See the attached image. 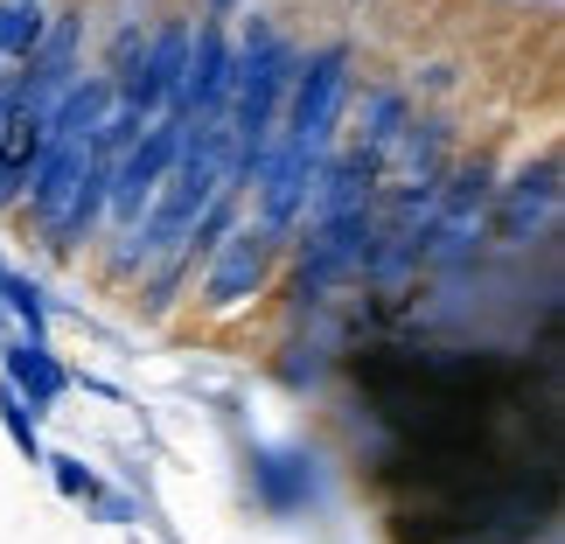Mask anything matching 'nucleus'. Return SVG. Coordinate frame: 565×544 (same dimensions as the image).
Segmentation results:
<instances>
[{"mask_svg": "<svg viewBox=\"0 0 565 544\" xmlns=\"http://www.w3.org/2000/svg\"><path fill=\"white\" fill-rule=\"evenodd\" d=\"M356 98V50L342 35L300 50V71H294V92H287V113H279V140L294 147V161L321 168L342 147V113Z\"/></svg>", "mask_w": 565, "mask_h": 544, "instance_id": "1", "label": "nucleus"}, {"mask_svg": "<svg viewBox=\"0 0 565 544\" xmlns=\"http://www.w3.org/2000/svg\"><path fill=\"white\" fill-rule=\"evenodd\" d=\"M489 203H495V161L489 154H461L440 175V203H433V224L419 237L426 279H468L475 266H482Z\"/></svg>", "mask_w": 565, "mask_h": 544, "instance_id": "2", "label": "nucleus"}, {"mask_svg": "<svg viewBox=\"0 0 565 544\" xmlns=\"http://www.w3.org/2000/svg\"><path fill=\"white\" fill-rule=\"evenodd\" d=\"M279 266H287V245H273V237L245 216V224H237L224 245L195 266V314L224 321L237 308H252V300H266L273 279H279Z\"/></svg>", "mask_w": 565, "mask_h": 544, "instance_id": "3", "label": "nucleus"}, {"mask_svg": "<svg viewBox=\"0 0 565 544\" xmlns=\"http://www.w3.org/2000/svg\"><path fill=\"white\" fill-rule=\"evenodd\" d=\"M558 210H565V168H558V147L531 154L510 182H495V203H489V245L503 252H531L558 231Z\"/></svg>", "mask_w": 565, "mask_h": 544, "instance_id": "4", "label": "nucleus"}, {"mask_svg": "<svg viewBox=\"0 0 565 544\" xmlns=\"http://www.w3.org/2000/svg\"><path fill=\"white\" fill-rule=\"evenodd\" d=\"M245 495L258 516L273 524H294V516H315L329 503V468L308 440H266L245 454Z\"/></svg>", "mask_w": 565, "mask_h": 544, "instance_id": "5", "label": "nucleus"}, {"mask_svg": "<svg viewBox=\"0 0 565 544\" xmlns=\"http://www.w3.org/2000/svg\"><path fill=\"white\" fill-rule=\"evenodd\" d=\"M189 50H195V21L189 14H161L154 29H147L140 56L119 63V71H105V77H113V105H126V113H140V119H161L168 105H175Z\"/></svg>", "mask_w": 565, "mask_h": 544, "instance_id": "6", "label": "nucleus"}, {"mask_svg": "<svg viewBox=\"0 0 565 544\" xmlns=\"http://www.w3.org/2000/svg\"><path fill=\"white\" fill-rule=\"evenodd\" d=\"M14 77V105H21V119H35L71 92V84L84 77V8H50V29H42V42L29 50V63Z\"/></svg>", "mask_w": 565, "mask_h": 544, "instance_id": "7", "label": "nucleus"}, {"mask_svg": "<svg viewBox=\"0 0 565 544\" xmlns=\"http://www.w3.org/2000/svg\"><path fill=\"white\" fill-rule=\"evenodd\" d=\"M371 231H377V210H356V216H335V224H315V231H294L287 245V266L294 279H308L315 294H350L356 273H363V252H371Z\"/></svg>", "mask_w": 565, "mask_h": 544, "instance_id": "8", "label": "nucleus"}, {"mask_svg": "<svg viewBox=\"0 0 565 544\" xmlns=\"http://www.w3.org/2000/svg\"><path fill=\"white\" fill-rule=\"evenodd\" d=\"M231 84H237V50H231V29H210L195 21V50H189V71L175 84V113L182 126H210L231 113Z\"/></svg>", "mask_w": 565, "mask_h": 544, "instance_id": "9", "label": "nucleus"}, {"mask_svg": "<svg viewBox=\"0 0 565 544\" xmlns=\"http://www.w3.org/2000/svg\"><path fill=\"white\" fill-rule=\"evenodd\" d=\"M105 189H113V154H98V147H92V168H84V182L71 189V203L35 231L42 252H50L56 266H77V258L98 245V231H105Z\"/></svg>", "mask_w": 565, "mask_h": 544, "instance_id": "10", "label": "nucleus"}, {"mask_svg": "<svg viewBox=\"0 0 565 544\" xmlns=\"http://www.w3.org/2000/svg\"><path fill=\"white\" fill-rule=\"evenodd\" d=\"M84 168H92V140L42 134L35 161H29V175H21V210H14V216H29V231H42L63 203H71V189L84 182Z\"/></svg>", "mask_w": 565, "mask_h": 544, "instance_id": "11", "label": "nucleus"}, {"mask_svg": "<svg viewBox=\"0 0 565 544\" xmlns=\"http://www.w3.org/2000/svg\"><path fill=\"white\" fill-rule=\"evenodd\" d=\"M0 384L14 391L21 405L35 412V419H50V412L71 398V370H63V356L50 350V342H21V335H0Z\"/></svg>", "mask_w": 565, "mask_h": 544, "instance_id": "12", "label": "nucleus"}, {"mask_svg": "<svg viewBox=\"0 0 565 544\" xmlns=\"http://www.w3.org/2000/svg\"><path fill=\"white\" fill-rule=\"evenodd\" d=\"M412 113H419V105H412L405 84H371V92H356L350 113H342V126H350V134H342V147H356L363 161L384 168L391 147H398V134L412 126Z\"/></svg>", "mask_w": 565, "mask_h": 544, "instance_id": "13", "label": "nucleus"}, {"mask_svg": "<svg viewBox=\"0 0 565 544\" xmlns=\"http://www.w3.org/2000/svg\"><path fill=\"white\" fill-rule=\"evenodd\" d=\"M461 161V134H454L447 113H412V126L398 134L384 161V182H440L447 168Z\"/></svg>", "mask_w": 565, "mask_h": 544, "instance_id": "14", "label": "nucleus"}, {"mask_svg": "<svg viewBox=\"0 0 565 544\" xmlns=\"http://www.w3.org/2000/svg\"><path fill=\"white\" fill-rule=\"evenodd\" d=\"M105 113H113V77L105 71H84L71 92H63L50 113H42V134H63V140H98Z\"/></svg>", "mask_w": 565, "mask_h": 544, "instance_id": "15", "label": "nucleus"}, {"mask_svg": "<svg viewBox=\"0 0 565 544\" xmlns=\"http://www.w3.org/2000/svg\"><path fill=\"white\" fill-rule=\"evenodd\" d=\"M0 314H8V329L21 342H50V294L21 266H8V258H0Z\"/></svg>", "mask_w": 565, "mask_h": 544, "instance_id": "16", "label": "nucleus"}, {"mask_svg": "<svg viewBox=\"0 0 565 544\" xmlns=\"http://www.w3.org/2000/svg\"><path fill=\"white\" fill-rule=\"evenodd\" d=\"M50 29V0H0V63H29Z\"/></svg>", "mask_w": 565, "mask_h": 544, "instance_id": "17", "label": "nucleus"}, {"mask_svg": "<svg viewBox=\"0 0 565 544\" xmlns=\"http://www.w3.org/2000/svg\"><path fill=\"white\" fill-rule=\"evenodd\" d=\"M42 468H50V482L63 503H77V510H92V495L105 489V474L84 461V454H63V447H42Z\"/></svg>", "mask_w": 565, "mask_h": 544, "instance_id": "18", "label": "nucleus"}, {"mask_svg": "<svg viewBox=\"0 0 565 544\" xmlns=\"http://www.w3.org/2000/svg\"><path fill=\"white\" fill-rule=\"evenodd\" d=\"M0 433H8V447H14L29 468H42V419H35V412L14 398L8 384H0Z\"/></svg>", "mask_w": 565, "mask_h": 544, "instance_id": "19", "label": "nucleus"}, {"mask_svg": "<svg viewBox=\"0 0 565 544\" xmlns=\"http://www.w3.org/2000/svg\"><path fill=\"white\" fill-rule=\"evenodd\" d=\"M140 42H147V21H119L113 42H105V63H98V71H119V63H134Z\"/></svg>", "mask_w": 565, "mask_h": 544, "instance_id": "20", "label": "nucleus"}, {"mask_svg": "<svg viewBox=\"0 0 565 544\" xmlns=\"http://www.w3.org/2000/svg\"><path fill=\"white\" fill-rule=\"evenodd\" d=\"M92 516H98V524H140V503L126 489H98L92 495Z\"/></svg>", "mask_w": 565, "mask_h": 544, "instance_id": "21", "label": "nucleus"}, {"mask_svg": "<svg viewBox=\"0 0 565 544\" xmlns=\"http://www.w3.org/2000/svg\"><path fill=\"white\" fill-rule=\"evenodd\" d=\"M8 210H21V161L0 147V216H8Z\"/></svg>", "mask_w": 565, "mask_h": 544, "instance_id": "22", "label": "nucleus"}, {"mask_svg": "<svg viewBox=\"0 0 565 544\" xmlns=\"http://www.w3.org/2000/svg\"><path fill=\"white\" fill-rule=\"evenodd\" d=\"M237 8H245V0H203V21H210V29H231Z\"/></svg>", "mask_w": 565, "mask_h": 544, "instance_id": "23", "label": "nucleus"}]
</instances>
